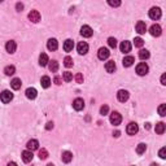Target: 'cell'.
<instances>
[{
	"label": "cell",
	"mask_w": 166,
	"mask_h": 166,
	"mask_svg": "<svg viewBox=\"0 0 166 166\" xmlns=\"http://www.w3.org/2000/svg\"><path fill=\"white\" fill-rule=\"evenodd\" d=\"M0 100L3 101L4 104H8L13 100V93L8 90H4L1 93H0Z\"/></svg>",
	"instance_id": "obj_1"
},
{
	"label": "cell",
	"mask_w": 166,
	"mask_h": 166,
	"mask_svg": "<svg viewBox=\"0 0 166 166\" xmlns=\"http://www.w3.org/2000/svg\"><path fill=\"white\" fill-rule=\"evenodd\" d=\"M148 70H149V68L145 62H140V64H138V66H136V73H138L140 77L147 75V74H148Z\"/></svg>",
	"instance_id": "obj_2"
},
{
	"label": "cell",
	"mask_w": 166,
	"mask_h": 166,
	"mask_svg": "<svg viewBox=\"0 0 166 166\" xmlns=\"http://www.w3.org/2000/svg\"><path fill=\"white\" fill-rule=\"evenodd\" d=\"M109 119H110V123L112 125L118 126L122 122V116L118 113V112H113V113L110 114V117H109Z\"/></svg>",
	"instance_id": "obj_3"
},
{
	"label": "cell",
	"mask_w": 166,
	"mask_h": 166,
	"mask_svg": "<svg viewBox=\"0 0 166 166\" xmlns=\"http://www.w3.org/2000/svg\"><path fill=\"white\" fill-rule=\"evenodd\" d=\"M161 9H160L158 7H153V8H151V10H149V17L152 18V20H160L161 18Z\"/></svg>",
	"instance_id": "obj_4"
},
{
	"label": "cell",
	"mask_w": 166,
	"mask_h": 166,
	"mask_svg": "<svg viewBox=\"0 0 166 166\" xmlns=\"http://www.w3.org/2000/svg\"><path fill=\"white\" fill-rule=\"evenodd\" d=\"M110 56V52H109V49L108 48H105V47H101L100 49H99V52H97V57L100 58V60H106V58Z\"/></svg>",
	"instance_id": "obj_5"
},
{
	"label": "cell",
	"mask_w": 166,
	"mask_h": 166,
	"mask_svg": "<svg viewBox=\"0 0 166 166\" xmlns=\"http://www.w3.org/2000/svg\"><path fill=\"white\" fill-rule=\"evenodd\" d=\"M128 96H130V93H128V91H126V90H119L118 92H117V99H118V101H121V103L127 101Z\"/></svg>",
	"instance_id": "obj_6"
},
{
	"label": "cell",
	"mask_w": 166,
	"mask_h": 166,
	"mask_svg": "<svg viewBox=\"0 0 166 166\" xmlns=\"http://www.w3.org/2000/svg\"><path fill=\"white\" fill-rule=\"evenodd\" d=\"M138 131H139V126L136 125L135 122H131V123H128L127 127H126V132H127L128 135H135Z\"/></svg>",
	"instance_id": "obj_7"
},
{
	"label": "cell",
	"mask_w": 166,
	"mask_h": 166,
	"mask_svg": "<svg viewBox=\"0 0 166 166\" xmlns=\"http://www.w3.org/2000/svg\"><path fill=\"white\" fill-rule=\"evenodd\" d=\"M77 51H78L79 55H86L88 52V44L86 42H79L77 45Z\"/></svg>",
	"instance_id": "obj_8"
},
{
	"label": "cell",
	"mask_w": 166,
	"mask_h": 166,
	"mask_svg": "<svg viewBox=\"0 0 166 166\" xmlns=\"http://www.w3.org/2000/svg\"><path fill=\"white\" fill-rule=\"evenodd\" d=\"M149 33H151L152 36H160L162 34V29L160 25H152L151 29H149Z\"/></svg>",
	"instance_id": "obj_9"
},
{
	"label": "cell",
	"mask_w": 166,
	"mask_h": 166,
	"mask_svg": "<svg viewBox=\"0 0 166 166\" xmlns=\"http://www.w3.org/2000/svg\"><path fill=\"white\" fill-rule=\"evenodd\" d=\"M92 34H93V31L90 26H87V25L82 26V29H81V35L82 36H84V38H91Z\"/></svg>",
	"instance_id": "obj_10"
},
{
	"label": "cell",
	"mask_w": 166,
	"mask_h": 166,
	"mask_svg": "<svg viewBox=\"0 0 166 166\" xmlns=\"http://www.w3.org/2000/svg\"><path fill=\"white\" fill-rule=\"evenodd\" d=\"M26 147H27V151H30V152L36 151V149L39 148V141H38V140H35V139H31V140H29V141H27Z\"/></svg>",
	"instance_id": "obj_11"
},
{
	"label": "cell",
	"mask_w": 166,
	"mask_h": 166,
	"mask_svg": "<svg viewBox=\"0 0 166 166\" xmlns=\"http://www.w3.org/2000/svg\"><path fill=\"white\" fill-rule=\"evenodd\" d=\"M29 20L34 23L39 22V21H40V13H39L38 10H31V12L29 13Z\"/></svg>",
	"instance_id": "obj_12"
},
{
	"label": "cell",
	"mask_w": 166,
	"mask_h": 166,
	"mask_svg": "<svg viewBox=\"0 0 166 166\" xmlns=\"http://www.w3.org/2000/svg\"><path fill=\"white\" fill-rule=\"evenodd\" d=\"M73 108L75 109V110H82L83 108H84V101H83V99L81 97H78V99H75V100L73 101Z\"/></svg>",
	"instance_id": "obj_13"
},
{
	"label": "cell",
	"mask_w": 166,
	"mask_h": 166,
	"mask_svg": "<svg viewBox=\"0 0 166 166\" xmlns=\"http://www.w3.org/2000/svg\"><path fill=\"white\" fill-rule=\"evenodd\" d=\"M5 49H7V52H9V53H14L16 49H17V44H16V42L14 40L7 42V44H5Z\"/></svg>",
	"instance_id": "obj_14"
},
{
	"label": "cell",
	"mask_w": 166,
	"mask_h": 166,
	"mask_svg": "<svg viewBox=\"0 0 166 166\" xmlns=\"http://www.w3.org/2000/svg\"><path fill=\"white\" fill-rule=\"evenodd\" d=\"M26 97L30 99V100H34V99L36 97V95H38V91L35 90L34 87H29L27 90H26Z\"/></svg>",
	"instance_id": "obj_15"
},
{
	"label": "cell",
	"mask_w": 166,
	"mask_h": 166,
	"mask_svg": "<svg viewBox=\"0 0 166 166\" xmlns=\"http://www.w3.org/2000/svg\"><path fill=\"white\" fill-rule=\"evenodd\" d=\"M136 31H138V34H145L147 31V25L144 21H138V23H136Z\"/></svg>",
	"instance_id": "obj_16"
},
{
	"label": "cell",
	"mask_w": 166,
	"mask_h": 166,
	"mask_svg": "<svg viewBox=\"0 0 166 166\" xmlns=\"http://www.w3.org/2000/svg\"><path fill=\"white\" fill-rule=\"evenodd\" d=\"M47 48L49 51H56L58 48V42L56 40L55 38H51L47 42Z\"/></svg>",
	"instance_id": "obj_17"
},
{
	"label": "cell",
	"mask_w": 166,
	"mask_h": 166,
	"mask_svg": "<svg viewBox=\"0 0 166 166\" xmlns=\"http://www.w3.org/2000/svg\"><path fill=\"white\" fill-rule=\"evenodd\" d=\"M33 157H34L33 152H30V151H23L22 152V160H23V162H26V164L33 161Z\"/></svg>",
	"instance_id": "obj_18"
},
{
	"label": "cell",
	"mask_w": 166,
	"mask_h": 166,
	"mask_svg": "<svg viewBox=\"0 0 166 166\" xmlns=\"http://www.w3.org/2000/svg\"><path fill=\"white\" fill-rule=\"evenodd\" d=\"M61 160H62V162H65V164H69V162L73 160V153L69 151H65L62 152V156H61Z\"/></svg>",
	"instance_id": "obj_19"
},
{
	"label": "cell",
	"mask_w": 166,
	"mask_h": 166,
	"mask_svg": "<svg viewBox=\"0 0 166 166\" xmlns=\"http://www.w3.org/2000/svg\"><path fill=\"white\" fill-rule=\"evenodd\" d=\"M119 48H121V52L128 53L131 51V43L127 42V40H123V42L121 43V45H119Z\"/></svg>",
	"instance_id": "obj_20"
},
{
	"label": "cell",
	"mask_w": 166,
	"mask_h": 166,
	"mask_svg": "<svg viewBox=\"0 0 166 166\" xmlns=\"http://www.w3.org/2000/svg\"><path fill=\"white\" fill-rule=\"evenodd\" d=\"M73 48H74V42L71 39H66L65 43H64V51L70 52V51H73Z\"/></svg>",
	"instance_id": "obj_21"
},
{
	"label": "cell",
	"mask_w": 166,
	"mask_h": 166,
	"mask_svg": "<svg viewBox=\"0 0 166 166\" xmlns=\"http://www.w3.org/2000/svg\"><path fill=\"white\" fill-rule=\"evenodd\" d=\"M134 62H135V58H134L132 56H126V57L123 58V61H122V64H123L125 68H130Z\"/></svg>",
	"instance_id": "obj_22"
},
{
	"label": "cell",
	"mask_w": 166,
	"mask_h": 166,
	"mask_svg": "<svg viewBox=\"0 0 166 166\" xmlns=\"http://www.w3.org/2000/svg\"><path fill=\"white\" fill-rule=\"evenodd\" d=\"M105 70L108 71V73H114V71H116V62H114V61H108V62L105 64Z\"/></svg>",
	"instance_id": "obj_23"
},
{
	"label": "cell",
	"mask_w": 166,
	"mask_h": 166,
	"mask_svg": "<svg viewBox=\"0 0 166 166\" xmlns=\"http://www.w3.org/2000/svg\"><path fill=\"white\" fill-rule=\"evenodd\" d=\"M48 62H49L48 56L45 55V53H42V55L39 56V65H40V66H47Z\"/></svg>",
	"instance_id": "obj_24"
},
{
	"label": "cell",
	"mask_w": 166,
	"mask_h": 166,
	"mask_svg": "<svg viewBox=\"0 0 166 166\" xmlns=\"http://www.w3.org/2000/svg\"><path fill=\"white\" fill-rule=\"evenodd\" d=\"M10 86H12L13 90H20L21 86H22V82H21L20 78H14V79H12V82H10Z\"/></svg>",
	"instance_id": "obj_25"
},
{
	"label": "cell",
	"mask_w": 166,
	"mask_h": 166,
	"mask_svg": "<svg viewBox=\"0 0 166 166\" xmlns=\"http://www.w3.org/2000/svg\"><path fill=\"white\" fill-rule=\"evenodd\" d=\"M48 68H49V70L52 71V73H56V71L58 70V62L56 60H52L48 62Z\"/></svg>",
	"instance_id": "obj_26"
},
{
	"label": "cell",
	"mask_w": 166,
	"mask_h": 166,
	"mask_svg": "<svg viewBox=\"0 0 166 166\" xmlns=\"http://www.w3.org/2000/svg\"><path fill=\"white\" fill-rule=\"evenodd\" d=\"M40 84H42V87L48 88V87L51 86V78H49V77H47V75L42 77V79H40Z\"/></svg>",
	"instance_id": "obj_27"
},
{
	"label": "cell",
	"mask_w": 166,
	"mask_h": 166,
	"mask_svg": "<svg viewBox=\"0 0 166 166\" xmlns=\"http://www.w3.org/2000/svg\"><path fill=\"white\" fill-rule=\"evenodd\" d=\"M4 73H5V75H13V74L16 73V68H14L13 65H8V66H5Z\"/></svg>",
	"instance_id": "obj_28"
},
{
	"label": "cell",
	"mask_w": 166,
	"mask_h": 166,
	"mask_svg": "<svg viewBox=\"0 0 166 166\" xmlns=\"http://www.w3.org/2000/svg\"><path fill=\"white\" fill-rule=\"evenodd\" d=\"M165 128H166V126H165L164 122H158V123L156 125V132L161 135V134L165 132Z\"/></svg>",
	"instance_id": "obj_29"
},
{
	"label": "cell",
	"mask_w": 166,
	"mask_h": 166,
	"mask_svg": "<svg viewBox=\"0 0 166 166\" xmlns=\"http://www.w3.org/2000/svg\"><path fill=\"white\" fill-rule=\"evenodd\" d=\"M149 51L147 49H140L139 51V57L141 58V60H147V58H149Z\"/></svg>",
	"instance_id": "obj_30"
},
{
	"label": "cell",
	"mask_w": 166,
	"mask_h": 166,
	"mask_svg": "<svg viewBox=\"0 0 166 166\" xmlns=\"http://www.w3.org/2000/svg\"><path fill=\"white\" fill-rule=\"evenodd\" d=\"M145 149H147L145 144L140 143V144H138V147H136V153H138V154H143L144 152H145Z\"/></svg>",
	"instance_id": "obj_31"
},
{
	"label": "cell",
	"mask_w": 166,
	"mask_h": 166,
	"mask_svg": "<svg viewBox=\"0 0 166 166\" xmlns=\"http://www.w3.org/2000/svg\"><path fill=\"white\" fill-rule=\"evenodd\" d=\"M62 79L65 82H71L73 81V74H71L70 71H65V73L62 74Z\"/></svg>",
	"instance_id": "obj_32"
},
{
	"label": "cell",
	"mask_w": 166,
	"mask_h": 166,
	"mask_svg": "<svg viewBox=\"0 0 166 166\" xmlns=\"http://www.w3.org/2000/svg\"><path fill=\"white\" fill-rule=\"evenodd\" d=\"M64 65H65L66 68H71V66H73V58H71L70 56H66V57L64 58Z\"/></svg>",
	"instance_id": "obj_33"
},
{
	"label": "cell",
	"mask_w": 166,
	"mask_h": 166,
	"mask_svg": "<svg viewBox=\"0 0 166 166\" xmlns=\"http://www.w3.org/2000/svg\"><path fill=\"white\" fill-rule=\"evenodd\" d=\"M134 44H135V47H138V48H141L144 45V40L140 38V36H138V38H135L134 39Z\"/></svg>",
	"instance_id": "obj_34"
},
{
	"label": "cell",
	"mask_w": 166,
	"mask_h": 166,
	"mask_svg": "<svg viewBox=\"0 0 166 166\" xmlns=\"http://www.w3.org/2000/svg\"><path fill=\"white\" fill-rule=\"evenodd\" d=\"M39 158L40 160H47L48 158V151L44 148H42L40 151H39Z\"/></svg>",
	"instance_id": "obj_35"
},
{
	"label": "cell",
	"mask_w": 166,
	"mask_h": 166,
	"mask_svg": "<svg viewBox=\"0 0 166 166\" xmlns=\"http://www.w3.org/2000/svg\"><path fill=\"white\" fill-rule=\"evenodd\" d=\"M158 114L161 117L166 116V105H165V104H161V105L158 106Z\"/></svg>",
	"instance_id": "obj_36"
},
{
	"label": "cell",
	"mask_w": 166,
	"mask_h": 166,
	"mask_svg": "<svg viewBox=\"0 0 166 166\" xmlns=\"http://www.w3.org/2000/svg\"><path fill=\"white\" fill-rule=\"evenodd\" d=\"M108 44L110 48H116L117 47V39L116 38H109L108 39Z\"/></svg>",
	"instance_id": "obj_37"
},
{
	"label": "cell",
	"mask_w": 166,
	"mask_h": 166,
	"mask_svg": "<svg viewBox=\"0 0 166 166\" xmlns=\"http://www.w3.org/2000/svg\"><path fill=\"white\" fill-rule=\"evenodd\" d=\"M108 112H109V106L108 105H103L100 108V114H101V116H106Z\"/></svg>",
	"instance_id": "obj_38"
},
{
	"label": "cell",
	"mask_w": 166,
	"mask_h": 166,
	"mask_svg": "<svg viewBox=\"0 0 166 166\" xmlns=\"http://www.w3.org/2000/svg\"><path fill=\"white\" fill-rule=\"evenodd\" d=\"M108 4L110 5V7H119L121 1H119V0H108Z\"/></svg>",
	"instance_id": "obj_39"
},
{
	"label": "cell",
	"mask_w": 166,
	"mask_h": 166,
	"mask_svg": "<svg viewBox=\"0 0 166 166\" xmlns=\"http://www.w3.org/2000/svg\"><path fill=\"white\" fill-rule=\"evenodd\" d=\"M158 156L161 157L162 160L166 158V148H165V147H164V148H161V149H160V152H158Z\"/></svg>",
	"instance_id": "obj_40"
},
{
	"label": "cell",
	"mask_w": 166,
	"mask_h": 166,
	"mask_svg": "<svg viewBox=\"0 0 166 166\" xmlns=\"http://www.w3.org/2000/svg\"><path fill=\"white\" fill-rule=\"evenodd\" d=\"M75 82L77 83H83V75H82L81 73H78L75 75Z\"/></svg>",
	"instance_id": "obj_41"
},
{
	"label": "cell",
	"mask_w": 166,
	"mask_h": 166,
	"mask_svg": "<svg viewBox=\"0 0 166 166\" xmlns=\"http://www.w3.org/2000/svg\"><path fill=\"white\" fill-rule=\"evenodd\" d=\"M16 9H17L18 12H21V10L23 9V4H22V3H17V4H16Z\"/></svg>",
	"instance_id": "obj_42"
},
{
	"label": "cell",
	"mask_w": 166,
	"mask_h": 166,
	"mask_svg": "<svg viewBox=\"0 0 166 166\" xmlns=\"http://www.w3.org/2000/svg\"><path fill=\"white\" fill-rule=\"evenodd\" d=\"M53 82H55V83H56V84H57V86H60L61 83H62V79H61L60 77H56V78L53 79Z\"/></svg>",
	"instance_id": "obj_43"
},
{
	"label": "cell",
	"mask_w": 166,
	"mask_h": 166,
	"mask_svg": "<svg viewBox=\"0 0 166 166\" xmlns=\"http://www.w3.org/2000/svg\"><path fill=\"white\" fill-rule=\"evenodd\" d=\"M45 128H47V130H51V128H53V122H48V123L45 125Z\"/></svg>",
	"instance_id": "obj_44"
},
{
	"label": "cell",
	"mask_w": 166,
	"mask_h": 166,
	"mask_svg": "<svg viewBox=\"0 0 166 166\" xmlns=\"http://www.w3.org/2000/svg\"><path fill=\"white\" fill-rule=\"evenodd\" d=\"M161 84H166V74H162V77H161Z\"/></svg>",
	"instance_id": "obj_45"
},
{
	"label": "cell",
	"mask_w": 166,
	"mask_h": 166,
	"mask_svg": "<svg viewBox=\"0 0 166 166\" xmlns=\"http://www.w3.org/2000/svg\"><path fill=\"white\" fill-rule=\"evenodd\" d=\"M113 135H114V138H118V136L121 135V132H119V131H116V132H114Z\"/></svg>",
	"instance_id": "obj_46"
},
{
	"label": "cell",
	"mask_w": 166,
	"mask_h": 166,
	"mask_svg": "<svg viewBox=\"0 0 166 166\" xmlns=\"http://www.w3.org/2000/svg\"><path fill=\"white\" fill-rule=\"evenodd\" d=\"M7 166H17V164H16V162H9Z\"/></svg>",
	"instance_id": "obj_47"
},
{
	"label": "cell",
	"mask_w": 166,
	"mask_h": 166,
	"mask_svg": "<svg viewBox=\"0 0 166 166\" xmlns=\"http://www.w3.org/2000/svg\"><path fill=\"white\" fill-rule=\"evenodd\" d=\"M151 166H158V165H157V164H152Z\"/></svg>",
	"instance_id": "obj_48"
},
{
	"label": "cell",
	"mask_w": 166,
	"mask_h": 166,
	"mask_svg": "<svg viewBox=\"0 0 166 166\" xmlns=\"http://www.w3.org/2000/svg\"><path fill=\"white\" fill-rule=\"evenodd\" d=\"M47 166H55V165H53V164H48Z\"/></svg>",
	"instance_id": "obj_49"
}]
</instances>
